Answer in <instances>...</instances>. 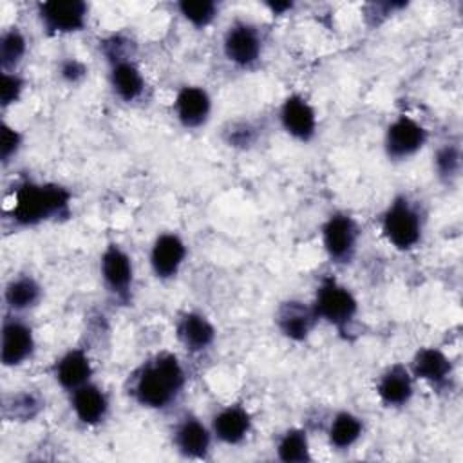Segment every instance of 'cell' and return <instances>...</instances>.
<instances>
[{
    "label": "cell",
    "mask_w": 463,
    "mask_h": 463,
    "mask_svg": "<svg viewBox=\"0 0 463 463\" xmlns=\"http://www.w3.org/2000/svg\"><path fill=\"white\" fill-rule=\"evenodd\" d=\"M184 385V371L179 360L163 353L143 365L134 383L136 400L148 409H163L175 400Z\"/></svg>",
    "instance_id": "1"
},
{
    "label": "cell",
    "mask_w": 463,
    "mask_h": 463,
    "mask_svg": "<svg viewBox=\"0 0 463 463\" xmlns=\"http://www.w3.org/2000/svg\"><path fill=\"white\" fill-rule=\"evenodd\" d=\"M71 194L60 184L25 183L14 194L11 215L22 226H34L51 217H60L69 210Z\"/></svg>",
    "instance_id": "2"
},
{
    "label": "cell",
    "mask_w": 463,
    "mask_h": 463,
    "mask_svg": "<svg viewBox=\"0 0 463 463\" xmlns=\"http://www.w3.org/2000/svg\"><path fill=\"white\" fill-rule=\"evenodd\" d=\"M382 232L394 248L411 250L421 239V217L405 197H398L383 213Z\"/></svg>",
    "instance_id": "3"
},
{
    "label": "cell",
    "mask_w": 463,
    "mask_h": 463,
    "mask_svg": "<svg viewBox=\"0 0 463 463\" xmlns=\"http://www.w3.org/2000/svg\"><path fill=\"white\" fill-rule=\"evenodd\" d=\"M317 318H324L338 329H344L356 315L358 304L353 293L333 279H326L317 289L313 304Z\"/></svg>",
    "instance_id": "4"
},
{
    "label": "cell",
    "mask_w": 463,
    "mask_h": 463,
    "mask_svg": "<svg viewBox=\"0 0 463 463\" xmlns=\"http://www.w3.org/2000/svg\"><path fill=\"white\" fill-rule=\"evenodd\" d=\"M427 141V130L409 116L396 118L385 132V152L391 159L402 161L414 156Z\"/></svg>",
    "instance_id": "5"
},
{
    "label": "cell",
    "mask_w": 463,
    "mask_h": 463,
    "mask_svg": "<svg viewBox=\"0 0 463 463\" xmlns=\"http://www.w3.org/2000/svg\"><path fill=\"white\" fill-rule=\"evenodd\" d=\"M38 13L49 33H74L85 25L87 4L80 0H49L38 5Z\"/></svg>",
    "instance_id": "6"
},
{
    "label": "cell",
    "mask_w": 463,
    "mask_h": 463,
    "mask_svg": "<svg viewBox=\"0 0 463 463\" xmlns=\"http://www.w3.org/2000/svg\"><path fill=\"white\" fill-rule=\"evenodd\" d=\"M322 242L333 260H349L356 246L354 221L345 213H333L322 228Z\"/></svg>",
    "instance_id": "7"
},
{
    "label": "cell",
    "mask_w": 463,
    "mask_h": 463,
    "mask_svg": "<svg viewBox=\"0 0 463 463\" xmlns=\"http://www.w3.org/2000/svg\"><path fill=\"white\" fill-rule=\"evenodd\" d=\"M222 47H224L226 58L232 63L239 67H250L259 60L262 43H260L259 33L251 25L235 24L226 31Z\"/></svg>",
    "instance_id": "8"
},
{
    "label": "cell",
    "mask_w": 463,
    "mask_h": 463,
    "mask_svg": "<svg viewBox=\"0 0 463 463\" xmlns=\"http://www.w3.org/2000/svg\"><path fill=\"white\" fill-rule=\"evenodd\" d=\"M280 123L295 139L309 141L317 130V114L302 96L291 94L280 107Z\"/></svg>",
    "instance_id": "9"
},
{
    "label": "cell",
    "mask_w": 463,
    "mask_h": 463,
    "mask_svg": "<svg viewBox=\"0 0 463 463\" xmlns=\"http://www.w3.org/2000/svg\"><path fill=\"white\" fill-rule=\"evenodd\" d=\"M99 269H101L105 286L114 295H118V297L128 295L130 286H132V273H134L132 260L118 244H110L103 251Z\"/></svg>",
    "instance_id": "10"
},
{
    "label": "cell",
    "mask_w": 463,
    "mask_h": 463,
    "mask_svg": "<svg viewBox=\"0 0 463 463\" xmlns=\"http://www.w3.org/2000/svg\"><path fill=\"white\" fill-rule=\"evenodd\" d=\"M186 257V246L175 233H163L154 241L150 251V266L157 279H172L177 275Z\"/></svg>",
    "instance_id": "11"
},
{
    "label": "cell",
    "mask_w": 463,
    "mask_h": 463,
    "mask_svg": "<svg viewBox=\"0 0 463 463\" xmlns=\"http://www.w3.org/2000/svg\"><path fill=\"white\" fill-rule=\"evenodd\" d=\"M34 349L33 331L27 324L20 320H5L2 327V364L7 367H14L24 364Z\"/></svg>",
    "instance_id": "12"
},
{
    "label": "cell",
    "mask_w": 463,
    "mask_h": 463,
    "mask_svg": "<svg viewBox=\"0 0 463 463\" xmlns=\"http://www.w3.org/2000/svg\"><path fill=\"white\" fill-rule=\"evenodd\" d=\"M175 116L186 128H197L204 125L210 118L212 99L203 87L186 85L183 87L174 101Z\"/></svg>",
    "instance_id": "13"
},
{
    "label": "cell",
    "mask_w": 463,
    "mask_h": 463,
    "mask_svg": "<svg viewBox=\"0 0 463 463\" xmlns=\"http://www.w3.org/2000/svg\"><path fill=\"white\" fill-rule=\"evenodd\" d=\"M250 427H251L250 414L239 405L224 407L213 416V421H212L213 436L226 445L241 443L248 436Z\"/></svg>",
    "instance_id": "14"
},
{
    "label": "cell",
    "mask_w": 463,
    "mask_h": 463,
    "mask_svg": "<svg viewBox=\"0 0 463 463\" xmlns=\"http://www.w3.org/2000/svg\"><path fill=\"white\" fill-rule=\"evenodd\" d=\"M174 441L177 450L184 458H194L201 459L206 458L212 443V434L210 430L195 418H184L174 434Z\"/></svg>",
    "instance_id": "15"
},
{
    "label": "cell",
    "mask_w": 463,
    "mask_h": 463,
    "mask_svg": "<svg viewBox=\"0 0 463 463\" xmlns=\"http://www.w3.org/2000/svg\"><path fill=\"white\" fill-rule=\"evenodd\" d=\"M72 411L81 423L98 425L107 416L109 400L99 387L85 383L72 391Z\"/></svg>",
    "instance_id": "16"
},
{
    "label": "cell",
    "mask_w": 463,
    "mask_h": 463,
    "mask_svg": "<svg viewBox=\"0 0 463 463\" xmlns=\"http://www.w3.org/2000/svg\"><path fill=\"white\" fill-rule=\"evenodd\" d=\"M315 320H317V315L313 306L307 307L302 302H295V300L282 304L277 313V324L282 335L297 342L304 340L309 335Z\"/></svg>",
    "instance_id": "17"
},
{
    "label": "cell",
    "mask_w": 463,
    "mask_h": 463,
    "mask_svg": "<svg viewBox=\"0 0 463 463\" xmlns=\"http://www.w3.org/2000/svg\"><path fill=\"white\" fill-rule=\"evenodd\" d=\"M54 374H56L58 383L67 391H74V389L89 383V378L92 374V365H90L87 353L81 349L67 351L58 360Z\"/></svg>",
    "instance_id": "18"
},
{
    "label": "cell",
    "mask_w": 463,
    "mask_h": 463,
    "mask_svg": "<svg viewBox=\"0 0 463 463\" xmlns=\"http://www.w3.org/2000/svg\"><path fill=\"white\" fill-rule=\"evenodd\" d=\"M376 392L389 407L405 405L412 396V378L409 371L403 365H392L382 374Z\"/></svg>",
    "instance_id": "19"
},
{
    "label": "cell",
    "mask_w": 463,
    "mask_h": 463,
    "mask_svg": "<svg viewBox=\"0 0 463 463\" xmlns=\"http://www.w3.org/2000/svg\"><path fill=\"white\" fill-rule=\"evenodd\" d=\"M412 373L430 385H443L452 373V365L439 349L423 347L414 354Z\"/></svg>",
    "instance_id": "20"
},
{
    "label": "cell",
    "mask_w": 463,
    "mask_h": 463,
    "mask_svg": "<svg viewBox=\"0 0 463 463\" xmlns=\"http://www.w3.org/2000/svg\"><path fill=\"white\" fill-rule=\"evenodd\" d=\"M177 338L188 351H204L215 338V329L201 313H186L177 324Z\"/></svg>",
    "instance_id": "21"
},
{
    "label": "cell",
    "mask_w": 463,
    "mask_h": 463,
    "mask_svg": "<svg viewBox=\"0 0 463 463\" xmlns=\"http://www.w3.org/2000/svg\"><path fill=\"white\" fill-rule=\"evenodd\" d=\"M110 85L123 101H134L141 96L145 80L136 63L128 60H114L110 69Z\"/></svg>",
    "instance_id": "22"
},
{
    "label": "cell",
    "mask_w": 463,
    "mask_h": 463,
    "mask_svg": "<svg viewBox=\"0 0 463 463\" xmlns=\"http://www.w3.org/2000/svg\"><path fill=\"white\" fill-rule=\"evenodd\" d=\"M362 430H364L362 420L358 416H354L353 412L342 411L331 420L327 438H329L331 447H335L338 450H347L360 439Z\"/></svg>",
    "instance_id": "23"
},
{
    "label": "cell",
    "mask_w": 463,
    "mask_h": 463,
    "mask_svg": "<svg viewBox=\"0 0 463 463\" xmlns=\"http://www.w3.org/2000/svg\"><path fill=\"white\" fill-rule=\"evenodd\" d=\"M42 288L33 277H16L5 288V302L13 311H25L38 304Z\"/></svg>",
    "instance_id": "24"
},
{
    "label": "cell",
    "mask_w": 463,
    "mask_h": 463,
    "mask_svg": "<svg viewBox=\"0 0 463 463\" xmlns=\"http://www.w3.org/2000/svg\"><path fill=\"white\" fill-rule=\"evenodd\" d=\"M277 456L279 459L286 463H304L311 459L309 452V441L306 436V430L302 429H289L282 434L277 445Z\"/></svg>",
    "instance_id": "25"
},
{
    "label": "cell",
    "mask_w": 463,
    "mask_h": 463,
    "mask_svg": "<svg viewBox=\"0 0 463 463\" xmlns=\"http://www.w3.org/2000/svg\"><path fill=\"white\" fill-rule=\"evenodd\" d=\"M25 49H27V42L24 38V34L18 31V29H9L2 34V40H0V63H2V69L4 72H13L11 69H14L24 54H25Z\"/></svg>",
    "instance_id": "26"
},
{
    "label": "cell",
    "mask_w": 463,
    "mask_h": 463,
    "mask_svg": "<svg viewBox=\"0 0 463 463\" xmlns=\"http://www.w3.org/2000/svg\"><path fill=\"white\" fill-rule=\"evenodd\" d=\"M181 14L195 27L208 25L217 13V5L210 0H183L179 2Z\"/></svg>",
    "instance_id": "27"
},
{
    "label": "cell",
    "mask_w": 463,
    "mask_h": 463,
    "mask_svg": "<svg viewBox=\"0 0 463 463\" xmlns=\"http://www.w3.org/2000/svg\"><path fill=\"white\" fill-rule=\"evenodd\" d=\"M434 166L438 175L443 181H452L459 175V168H461V154L459 148L456 145H445L436 152L434 157Z\"/></svg>",
    "instance_id": "28"
},
{
    "label": "cell",
    "mask_w": 463,
    "mask_h": 463,
    "mask_svg": "<svg viewBox=\"0 0 463 463\" xmlns=\"http://www.w3.org/2000/svg\"><path fill=\"white\" fill-rule=\"evenodd\" d=\"M40 409H42V402L29 392L16 394L11 403H5V412L20 420H33Z\"/></svg>",
    "instance_id": "29"
},
{
    "label": "cell",
    "mask_w": 463,
    "mask_h": 463,
    "mask_svg": "<svg viewBox=\"0 0 463 463\" xmlns=\"http://www.w3.org/2000/svg\"><path fill=\"white\" fill-rule=\"evenodd\" d=\"M24 90V80L14 72H2V87H0V101L2 107H9L18 101Z\"/></svg>",
    "instance_id": "30"
},
{
    "label": "cell",
    "mask_w": 463,
    "mask_h": 463,
    "mask_svg": "<svg viewBox=\"0 0 463 463\" xmlns=\"http://www.w3.org/2000/svg\"><path fill=\"white\" fill-rule=\"evenodd\" d=\"M22 145V136L16 128H13L11 125L4 123L2 125V139H0V156H2V161L7 163L20 148Z\"/></svg>",
    "instance_id": "31"
},
{
    "label": "cell",
    "mask_w": 463,
    "mask_h": 463,
    "mask_svg": "<svg viewBox=\"0 0 463 463\" xmlns=\"http://www.w3.org/2000/svg\"><path fill=\"white\" fill-rule=\"evenodd\" d=\"M226 141L232 146H248L253 143V128L248 123H233L226 130Z\"/></svg>",
    "instance_id": "32"
},
{
    "label": "cell",
    "mask_w": 463,
    "mask_h": 463,
    "mask_svg": "<svg viewBox=\"0 0 463 463\" xmlns=\"http://www.w3.org/2000/svg\"><path fill=\"white\" fill-rule=\"evenodd\" d=\"M85 65L74 58H67L60 63V76L67 83H78L85 76Z\"/></svg>",
    "instance_id": "33"
},
{
    "label": "cell",
    "mask_w": 463,
    "mask_h": 463,
    "mask_svg": "<svg viewBox=\"0 0 463 463\" xmlns=\"http://www.w3.org/2000/svg\"><path fill=\"white\" fill-rule=\"evenodd\" d=\"M269 7H271L275 13H282V11L289 9L291 4H288V2H275V4H269Z\"/></svg>",
    "instance_id": "34"
}]
</instances>
